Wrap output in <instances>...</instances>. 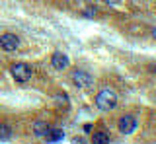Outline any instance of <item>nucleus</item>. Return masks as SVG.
Listing matches in <instances>:
<instances>
[{"label": "nucleus", "instance_id": "nucleus-6", "mask_svg": "<svg viewBox=\"0 0 156 144\" xmlns=\"http://www.w3.org/2000/svg\"><path fill=\"white\" fill-rule=\"evenodd\" d=\"M68 64H70V59H68L65 53H61V51L53 53V57H51V66H53L55 70H65V68H68Z\"/></svg>", "mask_w": 156, "mask_h": 144}, {"label": "nucleus", "instance_id": "nucleus-3", "mask_svg": "<svg viewBox=\"0 0 156 144\" xmlns=\"http://www.w3.org/2000/svg\"><path fill=\"white\" fill-rule=\"evenodd\" d=\"M70 80H72V84H74L76 88H80V90H86V88L92 86V76L88 74V72H84V70H74L70 74Z\"/></svg>", "mask_w": 156, "mask_h": 144}, {"label": "nucleus", "instance_id": "nucleus-10", "mask_svg": "<svg viewBox=\"0 0 156 144\" xmlns=\"http://www.w3.org/2000/svg\"><path fill=\"white\" fill-rule=\"evenodd\" d=\"M10 138H12V129L8 125L0 123V140H10Z\"/></svg>", "mask_w": 156, "mask_h": 144}, {"label": "nucleus", "instance_id": "nucleus-2", "mask_svg": "<svg viewBox=\"0 0 156 144\" xmlns=\"http://www.w3.org/2000/svg\"><path fill=\"white\" fill-rule=\"evenodd\" d=\"M10 72H12L14 80L20 82V84H26L27 80L31 78V66L26 64V62H16V64H12Z\"/></svg>", "mask_w": 156, "mask_h": 144}, {"label": "nucleus", "instance_id": "nucleus-1", "mask_svg": "<svg viewBox=\"0 0 156 144\" xmlns=\"http://www.w3.org/2000/svg\"><path fill=\"white\" fill-rule=\"evenodd\" d=\"M96 105H98V109H101V111H111V109H115L117 94L113 90H109V88L100 90L98 95H96Z\"/></svg>", "mask_w": 156, "mask_h": 144}, {"label": "nucleus", "instance_id": "nucleus-5", "mask_svg": "<svg viewBox=\"0 0 156 144\" xmlns=\"http://www.w3.org/2000/svg\"><path fill=\"white\" fill-rule=\"evenodd\" d=\"M0 47H2L4 51H16L20 47V37L14 35V33H4V35H0Z\"/></svg>", "mask_w": 156, "mask_h": 144}, {"label": "nucleus", "instance_id": "nucleus-11", "mask_svg": "<svg viewBox=\"0 0 156 144\" xmlns=\"http://www.w3.org/2000/svg\"><path fill=\"white\" fill-rule=\"evenodd\" d=\"M104 2H105V4H109V6H113V4H119L121 0H104Z\"/></svg>", "mask_w": 156, "mask_h": 144}, {"label": "nucleus", "instance_id": "nucleus-9", "mask_svg": "<svg viewBox=\"0 0 156 144\" xmlns=\"http://www.w3.org/2000/svg\"><path fill=\"white\" fill-rule=\"evenodd\" d=\"M45 138H47V142H58V140H62V138H65V132L58 131V129H51Z\"/></svg>", "mask_w": 156, "mask_h": 144}, {"label": "nucleus", "instance_id": "nucleus-8", "mask_svg": "<svg viewBox=\"0 0 156 144\" xmlns=\"http://www.w3.org/2000/svg\"><path fill=\"white\" fill-rule=\"evenodd\" d=\"M92 144H109V136L104 131H98L92 134Z\"/></svg>", "mask_w": 156, "mask_h": 144}, {"label": "nucleus", "instance_id": "nucleus-12", "mask_svg": "<svg viewBox=\"0 0 156 144\" xmlns=\"http://www.w3.org/2000/svg\"><path fill=\"white\" fill-rule=\"evenodd\" d=\"M152 37H154V41H156V27H154V31H152Z\"/></svg>", "mask_w": 156, "mask_h": 144}, {"label": "nucleus", "instance_id": "nucleus-4", "mask_svg": "<svg viewBox=\"0 0 156 144\" xmlns=\"http://www.w3.org/2000/svg\"><path fill=\"white\" fill-rule=\"evenodd\" d=\"M117 129H119L121 134H133L136 131V119L133 115H123L117 123Z\"/></svg>", "mask_w": 156, "mask_h": 144}, {"label": "nucleus", "instance_id": "nucleus-7", "mask_svg": "<svg viewBox=\"0 0 156 144\" xmlns=\"http://www.w3.org/2000/svg\"><path fill=\"white\" fill-rule=\"evenodd\" d=\"M49 131H51V125H49L47 121H35L33 123V134H35V136L45 138L49 134Z\"/></svg>", "mask_w": 156, "mask_h": 144}]
</instances>
